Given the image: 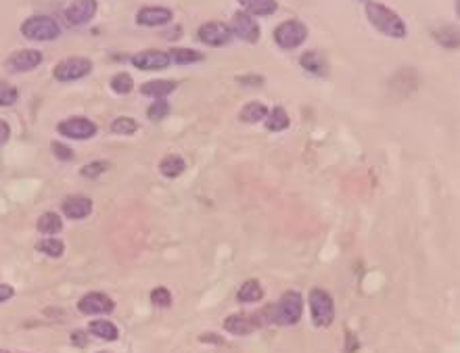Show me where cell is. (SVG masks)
Here are the masks:
<instances>
[{"mask_svg":"<svg viewBox=\"0 0 460 353\" xmlns=\"http://www.w3.org/2000/svg\"><path fill=\"white\" fill-rule=\"evenodd\" d=\"M433 36H436V40H438L440 44H444V46H448V48H459V29H454V27H442V29L436 31Z\"/></svg>","mask_w":460,"mask_h":353,"instance_id":"cell-31","label":"cell"},{"mask_svg":"<svg viewBox=\"0 0 460 353\" xmlns=\"http://www.w3.org/2000/svg\"><path fill=\"white\" fill-rule=\"evenodd\" d=\"M268 115V107L259 101H251L247 105H243V109L238 111V120L245 124H257L261 120H266Z\"/></svg>","mask_w":460,"mask_h":353,"instance_id":"cell-20","label":"cell"},{"mask_svg":"<svg viewBox=\"0 0 460 353\" xmlns=\"http://www.w3.org/2000/svg\"><path fill=\"white\" fill-rule=\"evenodd\" d=\"M170 109H172V107H170L168 99H155V103L147 109V117H149L151 122H159V120L168 117Z\"/></svg>","mask_w":460,"mask_h":353,"instance_id":"cell-30","label":"cell"},{"mask_svg":"<svg viewBox=\"0 0 460 353\" xmlns=\"http://www.w3.org/2000/svg\"><path fill=\"white\" fill-rule=\"evenodd\" d=\"M176 86L178 84L174 80H151L141 86V94L149 99H168L176 90Z\"/></svg>","mask_w":460,"mask_h":353,"instance_id":"cell-18","label":"cell"},{"mask_svg":"<svg viewBox=\"0 0 460 353\" xmlns=\"http://www.w3.org/2000/svg\"><path fill=\"white\" fill-rule=\"evenodd\" d=\"M57 132L71 141H88L99 132V128L88 117H67L57 124Z\"/></svg>","mask_w":460,"mask_h":353,"instance_id":"cell-7","label":"cell"},{"mask_svg":"<svg viewBox=\"0 0 460 353\" xmlns=\"http://www.w3.org/2000/svg\"><path fill=\"white\" fill-rule=\"evenodd\" d=\"M310 316L316 329H329L335 320V301L324 289H312L310 297Z\"/></svg>","mask_w":460,"mask_h":353,"instance_id":"cell-4","label":"cell"},{"mask_svg":"<svg viewBox=\"0 0 460 353\" xmlns=\"http://www.w3.org/2000/svg\"><path fill=\"white\" fill-rule=\"evenodd\" d=\"M8 138H10V128H8V124L4 120H0V147L6 145Z\"/></svg>","mask_w":460,"mask_h":353,"instance_id":"cell-36","label":"cell"},{"mask_svg":"<svg viewBox=\"0 0 460 353\" xmlns=\"http://www.w3.org/2000/svg\"><path fill=\"white\" fill-rule=\"evenodd\" d=\"M151 303L159 310H168L172 305V293L166 287H157L151 291Z\"/></svg>","mask_w":460,"mask_h":353,"instance_id":"cell-32","label":"cell"},{"mask_svg":"<svg viewBox=\"0 0 460 353\" xmlns=\"http://www.w3.org/2000/svg\"><path fill=\"white\" fill-rule=\"evenodd\" d=\"M259 324H257V318L255 314H232L224 320V331L230 335H236V337H243V335H249L253 331H257Z\"/></svg>","mask_w":460,"mask_h":353,"instance_id":"cell-16","label":"cell"},{"mask_svg":"<svg viewBox=\"0 0 460 353\" xmlns=\"http://www.w3.org/2000/svg\"><path fill=\"white\" fill-rule=\"evenodd\" d=\"M52 155L59 159V161H71L73 159V149L63 145V143H52Z\"/></svg>","mask_w":460,"mask_h":353,"instance_id":"cell-35","label":"cell"},{"mask_svg":"<svg viewBox=\"0 0 460 353\" xmlns=\"http://www.w3.org/2000/svg\"><path fill=\"white\" fill-rule=\"evenodd\" d=\"M199 40L210 46H227L232 40L230 25L222 21H208L199 27Z\"/></svg>","mask_w":460,"mask_h":353,"instance_id":"cell-13","label":"cell"},{"mask_svg":"<svg viewBox=\"0 0 460 353\" xmlns=\"http://www.w3.org/2000/svg\"><path fill=\"white\" fill-rule=\"evenodd\" d=\"M289 124H291L289 113H287L282 107H272V109H268V115H266V128H268L270 132H282V130L289 128Z\"/></svg>","mask_w":460,"mask_h":353,"instance_id":"cell-25","label":"cell"},{"mask_svg":"<svg viewBox=\"0 0 460 353\" xmlns=\"http://www.w3.org/2000/svg\"><path fill=\"white\" fill-rule=\"evenodd\" d=\"M236 2L245 8V13L255 17H268L278 10L276 0H236Z\"/></svg>","mask_w":460,"mask_h":353,"instance_id":"cell-19","label":"cell"},{"mask_svg":"<svg viewBox=\"0 0 460 353\" xmlns=\"http://www.w3.org/2000/svg\"><path fill=\"white\" fill-rule=\"evenodd\" d=\"M96 353H111V352H96Z\"/></svg>","mask_w":460,"mask_h":353,"instance_id":"cell-41","label":"cell"},{"mask_svg":"<svg viewBox=\"0 0 460 353\" xmlns=\"http://www.w3.org/2000/svg\"><path fill=\"white\" fill-rule=\"evenodd\" d=\"M96 10H99L96 0H71L65 6V21L73 27H80V25L90 23Z\"/></svg>","mask_w":460,"mask_h":353,"instance_id":"cell-9","label":"cell"},{"mask_svg":"<svg viewBox=\"0 0 460 353\" xmlns=\"http://www.w3.org/2000/svg\"><path fill=\"white\" fill-rule=\"evenodd\" d=\"M174 19V10L168 6H143L136 13V23L143 27H159Z\"/></svg>","mask_w":460,"mask_h":353,"instance_id":"cell-14","label":"cell"},{"mask_svg":"<svg viewBox=\"0 0 460 353\" xmlns=\"http://www.w3.org/2000/svg\"><path fill=\"white\" fill-rule=\"evenodd\" d=\"M364 13H366L368 23H371L377 31H381L383 36H389V38H404V36H406V23H404V19H402L396 10H391L389 6H385V4H381V2L368 0Z\"/></svg>","mask_w":460,"mask_h":353,"instance_id":"cell-2","label":"cell"},{"mask_svg":"<svg viewBox=\"0 0 460 353\" xmlns=\"http://www.w3.org/2000/svg\"><path fill=\"white\" fill-rule=\"evenodd\" d=\"M306 38H308V27L299 19H287L274 29V42L285 50L297 48L299 44L306 42Z\"/></svg>","mask_w":460,"mask_h":353,"instance_id":"cell-5","label":"cell"},{"mask_svg":"<svg viewBox=\"0 0 460 353\" xmlns=\"http://www.w3.org/2000/svg\"><path fill=\"white\" fill-rule=\"evenodd\" d=\"M13 295H15V289L10 284H0V303L13 299Z\"/></svg>","mask_w":460,"mask_h":353,"instance_id":"cell-37","label":"cell"},{"mask_svg":"<svg viewBox=\"0 0 460 353\" xmlns=\"http://www.w3.org/2000/svg\"><path fill=\"white\" fill-rule=\"evenodd\" d=\"M107 170H109V164L103 161V159H96V161H90L88 166L80 168V176L94 180V178H99L101 174H105Z\"/></svg>","mask_w":460,"mask_h":353,"instance_id":"cell-33","label":"cell"},{"mask_svg":"<svg viewBox=\"0 0 460 353\" xmlns=\"http://www.w3.org/2000/svg\"><path fill=\"white\" fill-rule=\"evenodd\" d=\"M299 65H301L308 73H312V75H316V78H326V75H329V63H326L324 55L318 52V50H308V52H303V55L299 57Z\"/></svg>","mask_w":460,"mask_h":353,"instance_id":"cell-17","label":"cell"},{"mask_svg":"<svg viewBox=\"0 0 460 353\" xmlns=\"http://www.w3.org/2000/svg\"><path fill=\"white\" fill-rule=\"evenodd\" d=\"M187 170V161L180 155H166L159 164V172L164 178H178L180 174H185Z\"/></svg>","mask_w":460,"mask_h":353,"instance_id":"cell-24","label":"cell"},{"mask_svg":"<svg viewBox=\"0 0 460 353\" xmlns=\"http://www.w3.org/2000/svg\"><path fill=\"white\" fill-rule=\"evenodd\" d=\"M0 353H8V352H6V350H0Z\"/></svg>","mask_w":460,"mask_h":353,"instance_id":"cell-40","label":"cell"},{"mask_svg":"<svg viewBox=\"0 0 460 353\" xmlns=\"http://www.w3.org/2000/svg\"><path fill=\"white\" fill-rule=\"evenodd\" d=\"M303 314V297L297 291H287L276 303L266 305L264 310L255 312L257 324L261 326H293L301 320Z\"/></svg>","mask_w":460,"mask_h":353,"instance_id":"cell-1","label":"cell"},{"mask_svg":"<svg viewBox=\"0 0 460 353\" xmlns=\"http://www.w3.org/2000/svg\"><path fill=\"white\" fill-rule=\"evenodd\" d=\"M134 88V80L130 78V73H117L111 80V90L115 94H130Z\"/></svg>","mask_w":460,"mask_h":353,"instance_id":"cell-29","label":"cell"},{"mask_svg":"<svg viewBox=\"0 0 460 353\" xmlns=\"http://www.w3.org/2000/svg\"><path fill=\"white\" fill-rule=\"evenodd\" d=\"M92 71V61L86 57H67L61 63L55 65L52 75L59 82H76L86 78Z\"/></svg>","mask_w":460,"mask_h":353,"instance_id":"cell-6","label":"cell"},{"mask_svg":"<svg viewBox=\"0 0 460 353\" xmlns=\"http://www.w3.org/2000/svg\"><path fill=\"white\" fill-rule=\"evenodd\" d=\"M230 31L232 36H236L238 40L243 42H249V44H255L259 40V25L255 23L253 15L245 13V10H238L232 15L230 19Z\"/></svg>","mask_w":460,"mask_h":353,"instance_id":"cell-8","label":"cell"},{"mask_svg":"<svg viewBox=\"0 0 460 353\" xmlns=\"http://www.w3.org/2000/svg\"><path fill=\"white\" fill-rule=\"evenodd\" d=\"M61 211L69 219H84L92 213V199L82 194H71L61 203Z\"/></svg>","mask_w":460,"mask_h":353,"instance_id":"cell-15","label":"cell"},{"mask_svg":"<svg viewBox=\"0 0 460 353\" xmlns=\"http://www.w3.org/2000/svg\"><path fill=\"white\" fill-rule=\"evenodd\" d=\"M36 249H38L40 253H44V255H48V257H52V259H57V257L63 255L65 245H63V240H59V238H55V236H46L44 240H40V243L36 245Z\"/></svg>","mask_w":460,"mask_h":353,"instance_id":"cell-27","label":"cell"},{"mask_svg":"<svg viewBox=\"0 0 460 353\" xmlns=\"http://www.w3.org/2000/svg\"><path fill=\"white\" fill-rule=\"evenodd\" d=\"M136 130H138V124H136L132 117L122 115V117H115V120L111 122V132H113V134H120V136H130V134H134Z\"/></svg>","mask_w":460,"mask_h":353,"instance_id":"cell-28","label":"cell"},{"mask_svg":"<svg viewBox=\"0 0 460 353\" xmlns=\"http://www.w3.org/2000/svg\"><path fill=\"white\" fill-rule=\"evenodd\" d=\"M88 333L94 335V337H99V339H103V341H115V339L120 337L117 326H115L113 322L105 320V318L92 320V322L88 324Z\"/></svg>","mask_w":460,"mask_h":353,"instance_id":"cell-22","label":"cell"},{"mask_svg":"<svg viewBox=\"0 0 460 353\" xmlns=\"http://www.w3.org/2000/svg\"><path fill=\"white\" fill-rule=\"evenodd\" d=\"M40 63H42V52L40 50H36V48H21V50H15L4 61V67L10 73H25V71L36 69Z\"/></svg>","mask_w":460,"mask_h":353,"instance_id":"cell-10","label":"cell"},{"mask_svg":"<svg viewBox=\"0 0 460 353\" xmlns=\"http://www.w3.org/2000/svg\"><path fill=\"white\" fill-rule=\"evenodd\" d=\"M21 34L31 42H50L61 36V27L48 15H31L21 23Z\"/></svg>","mask_w":460,"mask_h":353,"instance_id":"cell-3","label":"cell"},{"mask_svg":"<svg viewBox=\"0 0 460 353\" xmlns=\"http://www.w3.org/2000/svg\"><path fill=\"white\" fill-rule=\"evenodd\" d=\"M78 310L84 316H109L115 310V303L105 293H88L78 301Z\"/></svg>","mask_w":460,"mask_h":353,"instance_id":"cell-11","label":"cell"},{"mask_svg":"<svg viewBox=\"0 0 460 353\" xmlns=\"http://www.w3.org/2000/svg\"><path fill=\"white\" fill-rule=\"evenodd\" d=\"M201 341H212L216 345H224V341L220 337H216V335H201Z\"/></svg>","mask_w":460,"mask_h":353,"instance_id":"cell-39","label":"cell"},{"mask_svg":"<svg viewBox=\"0 0 460 353\" xmlns=\"http://www.w3.org/2000/svg\"><path fill=\"white\" fill-rule=\"evenodd\" d=\"M261 297H264V287H261L259 280H255V278L247 280V282L238 289V293H236V301H238V303H255V301H259Z\"/></svg>","mask_w":460,"mask_h":353,"instance_id":"cell-23","label":"cell"},{"mask_svg":"<svg viewBox=\"0 0 460 353\" xmlns=\"http://www.w3.org/2000/svg\"><path fill=\"white\" fill-rule=\"evenodd\" d=\"M17 99H19L17 88L8 82H0V107H10L17 103Z\"/></svg>","mask_w":460,"mask_h":353,"instance_id":"cell-34","label":"cell"},{"mask_svg":"<svg viewBox=\"0 0 460 353\" xmlns=\"http://www.w3.org/2000/svg\"><path fill=\"white\" fill-rule=\"evenodd\" d=\"M172 59L166 50H157V48H147V50H141L138 55L132 57V65L136 69H143V71H159V69H166L170 67Z\"/></svg>","mask_w":460,"mask_h":353,"instance_id":"cell-12","label":"cell"},{"mask_svg":"<svg viewBox=\"0 0 460 353\" xmlns=\"http://www.w3.org/2000/svg\"><path fill=\"white\" fill-rule=\"evenodd\" d=\"M71 343H76L78 347H84V345H86V333H82V331L73 333V335H71Z\"/></svg>","mask_w":460,"mask_h":353,"instance_id":"cell-38","label":"cell"},{"mask_svg":"<svg viewBox=\"0 0 460 353\" xmlns=\"http://www.w3.org/2000/svg\"><path fill=\"white\" fill-rule=\"evenodd\" d=\"M168 55H170L172 63H176V65H195V63H199V61L206 59L203 52H199V50H195V48H180V46L172 48Z\"/></svg>","mask_w":460,"mask_h":353,"instance_id":"cell-26","label":"cell"},{"mask_svg":"<svg viewBox=\"0 0 460 353\" xmlns=\"http://www.w3.org/2000/svg\"><path fill=\"white\" fill-rule=\"evenodd\" d=\"M36 228H38V232H42V234H46V236H55L57 232L63 230V219H61L59 213L46 211V213H42V215L38 217Z\"/></svg>","mask_w":460,"mask_h":353,"instance_id":"cell-21","label":"cell"}]
</instances>
